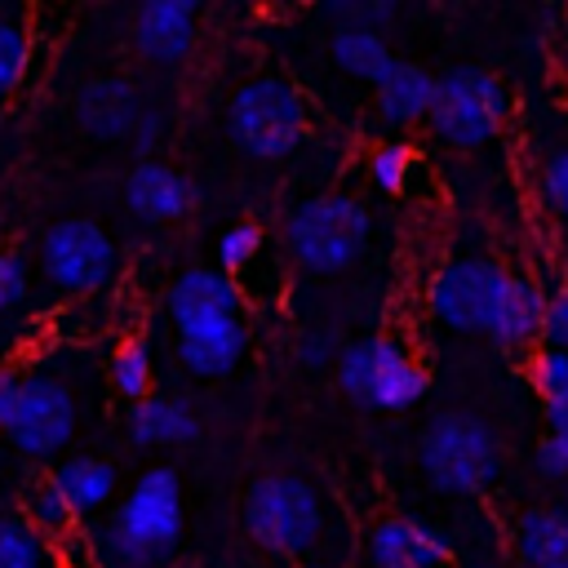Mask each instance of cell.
I'll return each mask as SVG.
<instances>
[{"mask_svg": "<svg viewBox=\"0 0 568 568\" xmlns=\"http://www.w3.org/2000/svg\"><path fill=\"white\" fill-rule=\"evenodd\" d=\"M111 386L133 404L151 395V351L142 337H124L111 351Z\"/></svg>", "mask_w": 568, "mask_h": 568, "instance_id": "24", "label": "cell"}, {"mask_svg": "<svg viewBox=\"0 0 568 568\" xmlns=\"http://www.w3.org/2000/svg\"><path fill=\"white\" fill-rule=\"evenodd\" d=\"M417 462L439 493H484L501 470L497 435L470 413H439L417 444Z\"/></svg>", "mask_w": 568, "mask_h": 568, "instance_id": "5", "label": "cell"}, {"mask_svg": "<svg viewBox=\"0 0 568 568\" xmlns=\"http://www.w3.org/2000/svg\"><path fill=\"white\" fill-rule=\"evenodd\" d=\"M240 315H244V288L226 271L195 266V271H182L169 288V320L178 333L213 320H240Z\"/></svg>", "mask_w": 568, "mask_h": 568, "instance_id": "11", "label": "cell"}, {"mask_svg": "<svg viewBox=\"0 0 568 568\" xmlns=\"http://www.w3.org/2000/svg\"><path fill=\"white\" fill-rule=\"evenodd\" d=\"M226 133L253 160H284L311 133L306 98L280 75H257L231 93Z\"/></svg>", "mask_w": 568, "mask_h": 568, "instance_id": "3", "label": "cell"}, {"mask_svg": "<svg viewBox=\"0 0 568 568\" xmlns=\"http://www.w3.org/2000/svg\"><path fill=\"white\" fill-rule=\"evenodd\" d=\"M510 93L506 84L484 67H453L439 75L435 106H430V133L457 151H475L493 142L506 124Z\"/></svg>", "mask_w": 568, "mask_h": 568, "instance_id": "7", "label": "cell"}, {"mask_svg": "<svg viewBox=\"0 0 568 568\" xmlns=\"http://www.w3.org/2000/svg\"><path fill=\"white\" fill-rule=\"evenodd\" d=\"M257 253H262V226L257 222H235L217 240V262H222L226 275H240L244 266H253Z\"/></svg>", "mask_w": 568, "mask_h": 568, "instance_id": "28", "label": "cell"}, {"mask_svg": "<svg viewBox=\"0 0 568 568\" xmlns=\"http://www.w3.org/2000/svg\"><path fill=\"white\" fill-rule=\"evenodd\" d=\"M537 470L546 479H564L568 475V435H546L537 444Z\"/></svg>", "mask_w": 568, "mask_h": 568, "instance_id": "34", "label": "cell"}, {"mask_svg": "<svg viewBox=\"0 0 568 568\" xmlns=\"http://www.w3.org/2000/svg\"><path fill=\"white\" fill-rule=\"evenodd\" d=\"M515 550L524 568H568V510L532 506L515 524Z\"/></svg>", "mask_w": 568, "mask_h": 568, "instance_id": "19", "label": "cell"}, {"mask_svg": "<svg viewBox=\"0 0 568 568\" xmlns=\"http://www.w3.org/2000/svg\"><path fill=\"white\" fill-rule=\"evenodd\" d=\"M328 58L337 62V71H346L351 80H364V84H382L390 71H395V53L386 44L382 31H359V27H333L328 31Z\"/></svg>", "mask_w": 568, "mask_h": 568, "instance_id": "21", "label": "cell"}, {"mask_svg": "<svg viewBox=\"0 0 568 568\" xmlns=\"http://www.w3.org/2000/svg\"><path fill=\"white\" fill-rule=\"evenodd\" d=\"M155 138H160V115H155V111H146V115L138 120V129H133V146L146 155V151L155 146Z\"/></svg>", "mask_w": 568, "mask_h": 568, "instance_id": "38", "label": "cell"}, {"mask_svg": "<svg viewBox=\"0 0 568 568\" xmlns=\"http://www.w3.org/2000/svg\"><path fill=\"white\" fill-rule=\"evenodd\" d=\"M528 382L532 390L541 395V404H555V399H568V351H555V346H541L528 364Z\"/></svg>", "mask_w": 568, "mask_h": 568, "instance_id": "29", "label": "cell"}, {"mask_svg": "<svg viewBox=\"0 0 568 568\" xmlns=\"http://www.w3.org/2000/svg\"><path fill=\"white\" fill-rule=\"evenodd\" d=\"M546 306H550V297H546L532 280L510 275V280H506V293H501V302H497V315H493V324H488V337H493L497 346H528L532 337H541Z\"/></svg>", "mask_w": 568, "mask_h": 568, "instance_id": "18", "label": "cell"}, {"mask_svg": "<svg viewBox=\"0 0 568 568\" xmlns=\"http://www.w3.org/2000/svg\"><path fill=\"white\" fill-rule=\"evenodd\" d=\"M44 280L67 297H93L115 275V244L89 217H62L40 235Z\"/></svg>", "mask_w": 568, "mask_h": 568, "instance_id": "8", "label": "cell"}, {"mask_svg": "<svg viewBox=\"0 0 568 568\" xmlns=\"http://www.w3.org/2000/svg\"><path fill=\"white\" fill-rule=\"evenodd\" d=\"M27 262L22 253H0V311L27 302Z\"/></svg>", "mask_w": 568, "mask_h": 568, "instance_id": "31", "label": "cell"}, {"mask_svg": "<svg viewBox=\"0 0 568 568\" xmlns=\"http://www.w3.org/2000/svg\"><path fill=\"white\" fill-rule=\"evenodd\" d=\"M333 27H359V31H382L395 22V4L390 0H328L320 9Z\"/></svg>", "mask_w": 568, "mask_h": 568, "instance_id": "27", "label": "cell"}, {"mask_svg": "<svg viewBox=\"0 0 568 568\" xmlns=\"http://www.w3.org/2000/svg\"><path fill=\"white\" fill-rule=\"evenodd\" d=\"M49 541L22 519V515H0V568H44Z\"/></svg>", "mask_w": 568, "mask_h": 568, "instance_id": "25", "label": "cell"}, {"mask_svg": "<svg viewBox=\"0 0 568 568\" xmlns=\"http://www.w3.org/2000/svg\"><path fill=\"white\" fill-rule=\"evenodd\" d=\"M178 537H182L178 475L169 466H151L115 506L98 546L115 568H160L178 550Z\"/></svg>", "mask_w": 568, "mask_h": 568, "instance_id": "1", "label": "cell"}, {"mask_svg": "<svg viewBox=\"0 0 568 568\" xmlns=\"http://www.w3.org/2000/svg\"><path fill=\"white\" fill-rule=\"evenodd\" d=\"M244 355V320H213L178 333V359L195 377H226Z\"/></svg>", "mask_w": 568, "mask_h": 568, "instance_id": "16", "label": "cell"}, {"mask_svg": "<svg viewBox=\"0 0 568 568\" xmlns=\"http://www.w3.org/2000/svg\"><path fill=\"white\" fill-rule=\"evenodd\" d=\"M546 426H550V435H568V399L546 404Z\"/></svg>", "mask_w": 568, "mask_h": 568, "instance_id": "39", "label": "cell"}, {"mask_svg": "<svg viewBox=\"0 0 568 568\" xmlns=\"http://www.w3.org/2000/svg\"><path fill=\"white\" fill-rule=\"evenodd\" d=\"M373 235V217L351 195H311L284 217V248L302 271L337 275L346 271Z\"/></svg>", "mask_w": 568, "mask_h": 568, "instance_id": "2", "label": "cell"}, {"mask_svg": "<svg viewBox=\"0 0 568 568\" xmlns=\"http://www.w3.org/2000/svg\"><path fill=\"white\" fill-rule=\"evenodd\" d=\"M53 479L75 506V515H93L115 497V466L102 457H71L53 470Z\"/></svg>", "mask_w": 568, "mask_h": 568, "instance_id": "22", "label": "cell"}, {"mask_svg": "<svg viewBox=\"0 0 568 568\" xmlns=\"http://www.w3.org/2000/svg\"><path fill=\"white\" fill-rule=\"evenodd\" d=\"M413 164H417V155H413L408 142H377V146L368 151V178H373V186L386 191V195H399V191L408 186Z\"/></svg>", "mask_w": 568, "mask_h": 568, "instance_id": "26", "label": "cell"}, {"mask_svg": "<svg viewBox=\"0 0 568 568\" xmlns=\"http://www.w3.org/2000/svg\"><path fill=\"white\" fill-rule=\"evenodd\" d=\"M146 115L138 89L124 75H93L75 93V124L98 142H124L133 138L138 120Z\"/></svg>", "mask_w": 568, "mask_h": 568, "instance_id": "12", "label": "cell"}, {"mask_svg": "<svg viewBox=\"0 0 568 568\" xmlns=\"http://www.w3.org/2000/svg\"><path fill=\"white\" fill-rule=\"evenodd\" d=\"M244 528L262 550L302 559L324 532V501L297 475H262L244 497Z\"/></svg>", "mask_w": 568, "mask_h": 568, "instance_id": "4", "label": "cell"}, {"mask_svg": "<svg viewBox=\"0 0 568 568\" xmlns=\"http://www.w3.org/2000/svg\"><path fill=\"white\" fill-rule=\"evenodd\" d=\"M506 280L510 271H501L493 257H453L435 271L426 288V306L453 333H488Z\"/></svg>", "mask_w": 568, "mask_h": 568, "instance_id": "9", "label": "cell"}, {"mask_svg": "<svg viewBox=\"0 0 568 568\" xmlns=\"http://www.w3.org/2000/svg\"><path fill=\"white\" fill-rule=\"evenodd\" d=\"M0 435H4V422H0Z\"/></svg>", "mask_w": 568, "mask_h": 568, "instance_id": "41", "label": "cell"}, {"mask_svg": "<svg viewBox=\"0 0 568 568\" xmlns=\"http://www.w3.org/2000/svg\"><path fill=\"white\" fill-rule=\"evenodd\" d=\"M564 510H568V501H564Z\"/></svg>", "mask_w": 568, "mask_h": 568, "instance_id": "42", "label": "cell"}, {"mask_svg": "<svg viewBox=\"0 0 568 568\" xmlns=\"http://www.w3.org/2000/svg\"><path fill=\"white\" fill-rule=\"evenodd\" d=\"M27 75V31L13 18H0V98L18 89Z\"/></svg>", "mask_w": 568, "mask_h": 568, "instance_id": "30", "label": "cell"}, {"mask_svg": "<svg viewBox=\"0 0 568 568\" xmlns=\"http://www.w3.org/2000/svg\"><path fill=\"white\" fill-rule=\"evenodd\" d=\"M195 40V4L191 0H146L133 13V44L146 62H178Z\"/></svg>", "mask_w": 568, "mask_h": 568, "instance_id": "13", "label": "cell"}, {"mask_svg": "<svg viewBox=\"0 0 568 568\" xmlns=\"http://www.w3.org/2000/svg\"><path fill=\"white\" fill-rule=\"evenodd\" d=\"M435 89H439V75H430L417 62H395V71L377 84V115L395 129H413L430 120Z\"/></svg>", "mask_w": 568, "mask_h": 568, "instance_id": "17", "label": "cell"}, {"mask_svg": "<svg viewBox=\"0 0 568 568\" xmlns=\"http://www.w3.org/2000/svg\"><path fill=\"white\" fill-rule=\"evenodd\" d=\"M124 204L142 222H178L195 204V191H191V182L178 169H169L160 160H142L124 178Z\"/></svg>", "mask_w": 568, "mask_h": 568, "instance_id": "14", "label": "cell"}, {"mask_svg": "<svg viewBox=\"0 0 568 568\" xmlns=\"http://www.w3.org/2000/svg\"><path fill=\"white\" fill-rule=\"evenodd\" d=\"M541 337H546V346L568 351V288L550 297V306H546V324H541Z\"/></svg>", "mask_w": 568, "mask_h": 568, "instance_id": "35", "label": "cell"}, {"mask_svg": "<svg viewBox=\"0 0 568 568\" xmlns=\"http://www.w3.org/2000/svg\"><path fill=\"white\" fill-rule=\"evenodd\" d=\"M333 355H337V342H333L328 333H302V337H297V359H302L306 368H324Z\"/></svg>", "mask_w": 568, "mask_h": 568, "instance_id": "36", "label": "cell"}, {"mask_svg": "<svg viewBox=\"0 0 568 568\" xmlns=\"http://www.w3.org/2000/svg\"><path fill=\"white\" fill-rule=\"evenodd\" d=\"M22 519L49 541V546H58L67 532H75V524H80V515H75V506L67 501V493L58 488V479L53 475H44V479H36L31 488H27V506H22Z\"/></svg>", "mask_w": 568, "mask_h": 568, "instance_id": "23", "label": "cell"}, {"mask_svg": "<svg viewBox=\"0 0 568 568\" xmlns=\"http://www.w3.org/2000/svg\"><path fill=\"white\" fill-rule=\"evenodd\" d=\"M368 550L377 568H444L453 559L448 541L417 519H382L368 537Z\"/></svg>", "mask_w": 568, "mask_h": 568, "instance_id": "15", "label": "cell"}, {"mask_svg": "<svg viewBox=\"0 0 568 568\" xmlns=\"http://www.w3.org/2000/svg\"><path fill=\"white\" fill-rule=\"evenodd\" d=\"M297 568H337V564H324V559H306V564H297Z\"/></svg>", "mask_w": 568, "mask_h": 568, "instance_id": "40", "label": "cell"}, {"mask_svg": "<svg viewBox=\"0 0 568 568\" xmlns=\"http://www.w3.org/2000/svg\"><path fill=\"white\" fill-rule=\"evenodd\" d=\"M4 435L27 457H53L75 435V399H71V390L49 373H31L22 382V395H18V408H13L9 426H4Z\"/></svg>", "mask_w": 568, "mask_h": 568, "instance_id": "10", "label": "cell"}, {"mask_svg": "<svg viewBox=\"0 0 568 568\" xmlns=\"http://www.w3.org/2000/svg\"><path fill=\"white\" fill-rule=\"evenodd\" d=\"M129 435L142 448H169V444H191L200 435V422L182 399L146 395L129 408Z\"/></svg>", "mask_w": 568, "mask_h": 568, "instance_id": "20", "label": "cell"}, {"mask_svg": "<svg viewBox=\"0 0 568 568\" xmlns=\"http://www.w3.org/2000/svg\"><path fill=\"white\" fill-rule=\"evenodd\" d=\"M541 195H546V204L555 213L568 217V151H559V155L546 160V169H541Z\"/></svg>", "mask_w": 568, "mask_h": 568, "instance_id": "32", "label": "cell"}, {"mask_svg": "<svg viewBox=\"0 0 568 568\" xmlns=\"http://www.w3.org/2000/svg\"><path fill=\"white\" fill-rule=\"evenodd\" d=\"M22 382H27V377H18L13 368H0V422H4V426H9V417H13V408H18Z\"/></svg>", "mask_w": 568, "mask_h": 568, "instance_id": "37", "label": "cell"}, {"mask_svg": "<svg viewBox=\"0 0 568 568\" xmlns=\"http://www.w3.org/2000/svg\"><path fill=\"white\" fill-rule=\"evenodd\" d=\"M337 386L359 408L399 413L426 395V368L395 337H359L337 355Z\"/></svg>", "mask_w": 568, "mask_h": 568, "instance_id": "6", "label": "cell"}, {"mask_svg": "<svg viewBox=\"0 0 568 568\" xmlns=\"http://www.w3.org/2000/svg\"><path fill=\"white\" fill-rule=\"evenodd\" d=\"M98 541L89 537V532H67L58 546H53V555H58V568H93L98 564Z\"/></svg>", "mask_w": 568, "mask_h": 568, "instance_id": "33", "label": "cell"}]
</instances>
